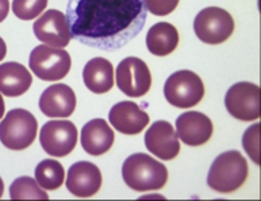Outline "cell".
I'll list each match as a JSON object with an SVG mask.
<instances>
[{"label": "cell", "instance_id": "277c9868", "mask_svg": "<svg viewBox=\"0 0 261 201\" xmlns=\"http://www.w3.org/2000/svg\"><path fill=\"white\" fill-rule=\"evenodd\" d=\"M38 123L26 109H11L0 122V142L14 151H20L33 145L37 136Z\"/></svg>", "mask_w": 261, "mask_h": 201}, {"label": "cell", "instance_id": "484cf974", "mask_svg": "<svg viewBox=\"0 0 261 201\" xmlns=\"http://www.w3.org/2000/svg\"><path fill=\"white\" fill-rule=\"evenodd\" d=\"M10 12V0H0V23L7 18Z\"/></svg>", "mask_w": 261, "mask_h": 201}, {"label": "cell", "instance_id": "4fadbf2b", "mask_svg": "<svg viewBox=\"0 0 261 201\" xmlns=\"http://www.w3.org/2000/svg\"><path fill=\"white\" fill-rule=\"evenodd\" d=\"M101 186V173L99 167L88 161L73 163L68 170L66 189L80 198L92 197Z\"/></svg>", "mask_w": 261, "mask_h": 201}, {"label": "cell", "instance_id": "8992f818", "mask_svg": "<svg viewBox=\"0 0 261 201\" xmlns=\"http://www.w3.org/2000/svg\"><path fill=\"white\" fill-rule=\"evenodd\" d=\"M194 31L202 42L219 45L226 42L233 34L234 19L223 8L207 7L195 16Z\"/></svg>", "mask_w": 261, "mask_h": 201}, {"label": "cell", "instance_id": "52a82bcc", "mask_svg": "<svg viewBox=\"0 0 261 201\" xmlns=\"http://www.w3.org/2000/svg\"><path fill=\"white\" fill-rule=\"evenodd\" d=\"M29 66L43 81H57L69 73L72 60L69 53L63 49L39 45L32 51Z\"/></svg>", "mask_w": 261, "mask_h": 201}, {"label": "cell", "instance_id": "d4e9b609", "mask_svg": "<svg viewBox=\"0 0 261 201\" xmlns=\"http://www.w3.org/2000/svg\"><path fill=\"white\" fill-rule=\"evenodd\" d=\"M180 0H145V6L153 15L164 16L169 15L179 6Z\"/></svg>", "mask_w": 261, "mask_h": 201}, {"label": "cell", "instance_id": "9a60e30c", "mask_svg": "<svg viewBox=\"0 0 261 201\" xmlns=\"http://www.w3.org/2000/svg\"><path fill=\"white\" fill-rule=\"evenodd\" d=\"M109 120L117 131L137 135L149 124V115L134 101H119L110 109Z\"/></svg>", "mask_w": 261, "mask_h": 201}, {"label": "cell", "instance_id": "30bf717a", "mask_svg": "<svg viewBox=\"0 0 261 201\" xmlns=\"http://www.w3.org/2000/svg\"><path fill=\"white\" fill-rule=\"evenodd\" d=\"M117 84L126 96H145L152 88V74L145 61L137 57H127L117 66Z\"/></svg>", "mask_w": 261, "mask_h": 201}, {"label": "cell", "instance_id": "3957f363", "mask_svg": "<svg viewBox=\"0 0 261 201\" xmlns=\"http://www.w3.org/2000/svg\"><path fill=\"white\" fill-rule=\"evenodd\" d=\"M249 176L248 162L237 150H230L218 155L211 165L207 184L219 193H231L245 184Z\"/></svg>", "mask_w": 261, "mask_h": 201}, {"label": "cell", "instance_id": "44dd1931", "mask_svg": "<svg viewBox=\"0 0 261 201\" xmlns=\"http://www.w3.org/2000/svg\"><path fill=\"white\" fill-rule=\"evenodd\" d=\"M35 180L42 189H59L65 181V170L56 159H43L35 167Z\"/></svg>", "mask_w": 261, "mask_h": 201}, {"label": "cell", "instance_id": "9c48e42d", "mask_svg": "<svg viewBox=\"0 0 261 201\" xmlns=\"http://www.w3.org/2000/svg\"><path fill=\"white\" fill-rule=\"evenodd\" d=\"M39 140L45 153L61 158L76 147L77 128L69 120H50L41 128Z\"/></svg>", "mask_w": 261, "mask_h": 201}, {"label": "cell", "instance_id": "6da1fadb", "mask_svg": "<svg viewBox=\"0 0 261 201\" xmlns=\"http://www.w3.org/2000/svg\"><path fill=\"white\" fill-rule=\"evenodd\" d=\"M65 15L72 38L114 51L142 31L148 10L145 0H69Z\"/></svg>", "mask_w": 261, "mask_h": 201}, {"label": "cell", "instance_id": "cb8c5ba5", "mask_svg": "<svg viewBox=\"0 0 261 201\" xmlns=\"http://www.w3.org/2000/svg\"><path fill=\"white\" fill-rule=\"evenodd\" d=\"M242 146L256 165H260V124L256 123L244 132Z\"/></svg>", "mask_w": 261, "mask_h": 201}, {"label": "cell", "instance_id": "d6986e66", "mask_svg": "<svg viewBox=\"0 0 261 201\" xmlns=\"http://www.w3.org/2000/svg\"><path fill=\"white\" fill-rule=\"evenodd\" d=\"M84 84L91 92L106 93L114 87L113 64L106 58L96 57L87 62L83 70Z\"/></svg>", "mask_w": 261, "mask_h": 201}, {"label": "cell", "instance_id": "7402d4cb", "mask_svg": "<svg viewBox=\"0 0 261 201\" xmlns=\"http://www.w3.org/2000/svg\"><path fill=\"white\" fill-rule=\"evenodd\" d=\"M11 200H47L49 196L42 189L37 180L32 177H19L11 184L10 188Z\"/></svg>", "mask_w": 261, "mask_h": 201}, {"label": "cell", "instance_id": "ac0fdd59", "mask_svg": "<svg viewBox=\"0 0 261 201\" xmlns=\"http://www.w3.org/2000/svg\"><path fill=\"white\" fill-rule=\"evenodd\" d=\"M32 84L33 76L22 64L4 62L0 65V93L4 96H22Z\"/></svg>", "mask_w": 261, "mask_h": 201}, {"label": "cell", "instance_id": "83f0119b", "mask_svg": "<svg viewBox=\"0 0 261 201\" xmlns=\"http://www.w3.org/2000/svg\"><path fill=\"white\" fill-rule=\"evenodd\" d=\"M4 109H6V107H4L3 96H2V95H0V120L3 119V116H4Z\"/></svg>", "mask_w": 261, "mask_h": 201}, {"label": "cell", "instance_id": "4316f807", "mask_svg": "<svg viewBox=\"0 0 261 201\" xmlns=\"http://www.w3.org/2000/svg\"><path fill=\"white\" fill-rule=\"evenodd\" d=\"M6 54H7V46H6L3 38H0V61L6 57Z\"/></svg>", "mask_w": 261, "mask_h": 201}, {"label": "cell", "instance_id": "2e32d148", "mask_svg": "<svg viewBox=\"0 0 261 201\" xmlns=\"http://www.w3.org/2000/svg\"><path fill=\"white\" fill-rule=\"evenodd\" d=\"M76 95L65 84L47 87L39 99V109L49 118H69L76 109Z\"/></svg>", "mask_w": 261, "mask_h": 201}, {"label": "cell", "instance_id": "603a6c76", "mask_svg": "<svg viewBox=\"0 0 261 201\" xmlns=\"http://www.w3.org/2000/svg\"><path fill=\"white\" fill-rule=\"evenodd\" d=\"M47 0H14L12 12L22 20H33L45 11Z\"/></svg>", "mask_w": 261, "mask_h": 201}, {"label": "cell", "instance_id": "7a4b0ae2", "mask_svg": "<svg viewBox=\"0 0 261 201\" xmlns=\"http://www.w3.org/2000/svg\"><path fill=\"white\" fill-rule=\"evenodd\" d=\"M122 177L127 186L137 192L161 189L168 181L165 165L150 155L136 153L126 158L122 166Z\"/></svg>", "mask_w": 261, "mask_h": 201}, {"label": "cell", "instance_id": "5bb4252c", "mask_svg": "<svg viewBox=\"0 0 261 201\" xmlns=\"http://www.w3.org/2000/svg\"><path fill=\"white\" fill-rule=\"evenodd\" d=\"M176 132L181 142L188 146H202L213 136L214 126L204 113L188 111L181 113L176 120Z\"/></svg>", "mask_w": 261, "mask_h": 201}, {"label": "cell", "instance_id": "ba28073f", "mask_svg": "<svg viewBox=\"0 0 261 201\" xmlns=\"http://www.w3.org/2000/svg\"><path fill=\"white\" fill-rule=\"evenodd\" d=\"M260 88L252 82H237L229 88L225 96V105L230 115L242 122L260 119Z\"/></svg>", "mask_w": 261, "mask_h": 201}, {"label": "cell", "instance_id": "7c38bea8", "mask_svg": "<svg viewBox=\"0 0 261 201\" xmlns=\"http://www.w3.org/2000/svg\"><path fill=\"white\" fill-rule=\"evenodd\" d=\"M145 145L153 155L163 161H171L180 153L177 132L169 122L157 120L145 134Z\"/></svg>", "mask_w": 261, "mask_h": 201}, {"label": "cell", "instance_id": "ffe728a7", "mask_svg": "<svg viewBox=\"0 0 261 201\" xmlns=\"http://www.w3.org/2000/svg\"><path fill=\"white\" fill-rule=\"evenodd\" d=\"M179 45V31L168 22H159L149 28L146 46L153 55L165 57L172 54Z\"/></svg>", "mask_w": 261, "mask_h": 201}, {"label": "cell", "instance_id": "f1b7e54d", "mask_svg": "<svg viewBox=\"0 0 261 201\" xmlns=\"http://www.w3.org/2000/svg\"><path fill=\"white\" fill-rule=\"evenodd\" d=\"M3 193H4V184H3V180L0 178V198H2Z\"/></svg>", "mask_w": 261, "mask_h": 201}, {"label": "cell", "instance_id": "5b68a950", "mask_svg": "<svg viewBox=\"0 0 261 201\" xmlns=\"http://www.w3.org/2000/svg\"><path fill=\"white\" fill-rule=\"evenodd\" d=\"M164 96L176 108H192L204 97V84L191 70H177L165 81Z\"/></svg>", "mask_w": 261, "mask_h": 201}, {"label": "cell", "instance_id": "8fae6325", "mask_svg": "<svg viewBox=\"0 0 261 201\" xmlns=\"http://www.w3.org/2000/svg\"><path fill=\"white\" fill-rule=\"evenodd\" d=\"M33 30L43 45L63 49L68 46L72 39L66 15L59 10H47L35 20Z\"/></svg>", "mask_w": 261, "mask_h": 201}, {"label": "cell", "instance_id": "e0dca14e", "mask_svg": "<svg viewBox=\"0 0 261 201\" xmlns=\"http://www.w3.org/2000/svg\"><path fill=\"white\" fill-rule=\"evenodd\" d=\"M113 128L105 119H92L82 130V146L91 155H101L113 147Z\"/></svg>", "mask_w": 261, "mask_h": 201}]
</instances>
